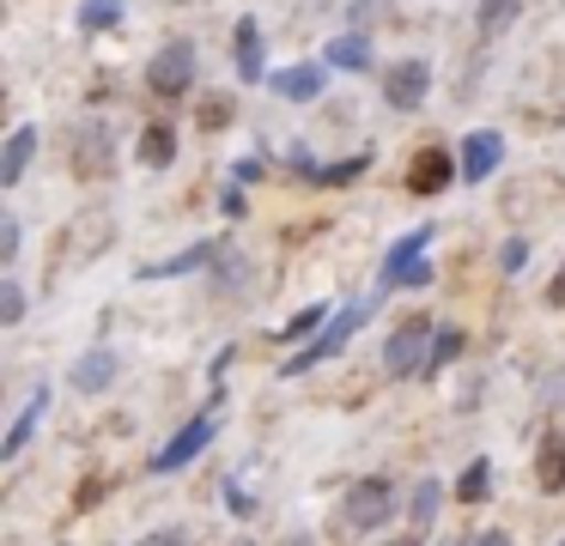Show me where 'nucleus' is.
<instances>
[{"mask_svg": "<svg viewBox=\"0 0 565 546\" xmlns=\"http://www.w3.org/2000/svg\"><path fill=\"white\" fill-rule=\"evenodd\" d=\"M140 546H189V534L183 528H164V534H147Z\"/></svg>", "mask_w": 565, "mask_h": 546, "instance_id": "35", "label": "nucleus"}, {"mask_svg": "<svg viewBox=\"0 0 565 546\" xmlns=\"http://www.w3.org/2000/svg\"><path fill=\"white\" fill-rule=\"evenodd\" d=\"M232 116H237V104L225 92H213V97H201V104H195V128H207V133L232 128Z\"/></svg>", "mask_w": 565, "mask_h": 546, "instance_id": "21", "label": "nucleus"}, {"mask_svg": "<svg viewBox=\"0 0 565 546\" xmlns=\"http://www.w3.org/2000/svg\"><path fill=\"white\" fill-rule=\"evenodd\" d=\"M116 24H122V0H86V7H79V31H116Z\"/></svg>", "mask_w": 565, "mask_h": 546, "instance_id": "22", "label": "nucleus"}, {"mask_svg": "<svg viewBox=\"0 0 565 546\" xmlns=\"http://www.w3.org/2000/svg\"><path fill=\"white\" fill-rule=\"evenodd\" d=\"M110 383H116V352L110 346L79 352V364H74V388H79V395H98V388H110Z\"/></svg>", "mask_w": 565, "mask_h": 546, "instance_id": "13", "label": "nucleus"}, {"mask_svg": "<svg viewBox=\"0 0 565 546\" xmlns=\"http://www.w3.org/2000/svg\"><path fill=\"white\" fill-rule=\"evenodd\" d=\"M67 164H74L79 182L116 176V133L104 128V121H79V128H74V146H67Z\"/></svg>", "mask_w": 565, "mask_h": 546, "instance_id": "2", "label": "nucleus"}, {"mask_svg": "<svg viewBox=\"0 0 565 546\" xmlns=\"http://www.w3.org/2000/svg\"><path fill=\"white\" fill-rule=\"evenodd\" d=\"M213 255H225L220 243H195V249L171 255V261H152V267H140V279H177V274H201V267H207Z\"/></svg>", "mask_w": 565, "mask_h": 546, "instance_id": "17", "label": "nucleus"}, {"mask_svg": "<svg viewBox=\"0 0 565 546\" xmlns=\"http://www.w3.org/2000/svg\"><path fill=\"white\" fill-rule=\"evenodd\" d=\"M390 510H395V485L383 480V473H365V480L347 485V504H341L347 534H371V528H383V522H390Z\"/></svg>", "mask_w": 565, "mask_h": 546, "instance_id": "1", "label": "nucleus"}, {"mask_svg": "<svg viewBox=\"0 0 565 546\" xmlns=\"http://www.w3.org/2000/svg\"><path fill=\"white\" fill-rule=\"evenodd\" d=\"M286 546H310V534H292V540H286Z\"/></svg>", "mask_w": 565, "mask_h": 546, "instance_id": "37", "label": "nucleus"}, {"mask_svg": "<svg viewBox=\"0 0 565 546\" xmlns=\"http://www.w3.org/2000/svg\"><path fill=\"white\" fill-rule=\"evenodd\" d=\"M431 315H407L402 328L390 334V346H383V371L390 376H426V358H431Z\"/></svg>", "mask_w": 565, "mask_h": 546, "instance_id": "3", "label": "nucleus"}, {"mask_svg": "<svg viewBox=\"0 0 565 546\" xmlns=\"http://www.w3.org/2000/svg\"><path fill=\"white\" fill-rule=\"evenodd\" d=\"M523 261H529V243H523V237H511V243H504V255H499V267H504V274H516Z\"/></svg>", "mask_w": 565, "mask_h": 546, "instance_id": "32", "label": "nucleus"}, {"mask_svg": "<svg viewBox=\"0 0 565 546\" xmlns=\"http://www.w3.org/2000/svg\"><path fill=\"white\" fill-rule=\"evenodd\" d=\"M322 322H329V303H310V310H298L292 322L280 328V340H317Z\"/></svg>", "mask_w": 565, "mask_h": 546, "instance_id": "24", "label": "nucleus"}, {"mask_svg": "<svg viewBox=\"0 0 565 546\" xmlns=\"http://www.w3.org/2000/svg\"><path fill=\"white\" fill-rule=\"evenodd\" d=\"M499 158H504V133L499 128H475L468 146H462V182H487L492 170H499Z\"/></svg>", "mask_w": 565, "mask_h": 546, "instance_id": "9", "label": "nucleus"}, {"mask_svg": "<svg viewBox=\"0 0 565 546\" xmlns=\"http://www.w3.org/2000/svg\"><path fill=\"white\" fill-rule=\"evenodd\" d=\"M487 492H492V461L480 456V461H468V473L456 480V497H462V504H480Z\"/></svg>", "mask_w": 565, "mask_h": 546, "instance_id": "23", "label": "nucleus"}, {"mask_svg": "<svg viewBox=\"0 0 565 546\" xmlns=\"http://www.w3.org/2000/svg\"><path fill=\"white\" fill-rule=\"evenodd\" d=\"M438 504H444V485H438V480H419V485H414V504H407V516L426 528V522L438 516Z\"/></svg>", "mask_w": 565, "mask_h": 546, "instance_id": "26", "label": "nucleus"}, {"mask_svg": "<svg viewBox=\"0 0 565 546\" xmlns=\"http://www.w3.org/2000/svg\"><path fill=\"white\" fill-rule=\"evenodd\" d=\"M171 158H177V121H147L140 128V164L164 170Z\"/></svg>", "mask_w": 565, "mask_h": 546, "instance_id": "19", "label": "nucleus"}, {"mask_svg": "<svg viewBox=\"0 0 565 546\" xmlns=\"http://www.w3.org/2000/svg\"><path fill=\"white\" fill-rule=\"evenodd\" d=\"M43 413H50V388H31V400H25V413H19V419H13V431L0 437V456L13 461V456H19V449H25V443H31V431H38V419H43Z\"/></svg>", "mask_w": 565, "mask_h": 546, "instance_id": "14", "label": "nucleus"}, {"mask_svg": "<svg viewBox=\"0 0 565 546\" xmlns=\"http://www.w3.org/2000/svg\"><path fill=\"white\" fill-rule=\"evenodd\" d=\"M456 176H462V164H450V152H438V146L414 152V164H407V189L414 194H444Z\"/></svg>", "mask_w": 565, "mask_h": 546, "instance_id": "8", "label": "nucleus"}, {"mask_svg": "<svg viewBox=\"0 0 565 546\" xmlns=\"http://www.w3.org/2000/svg\"><path fill=\"white\" fill-rule=\"evenodd\" d=\"M13 322H25V291H19V279L7 274L0 279V328H13Z\"/></svg>", "mask_w": 565, "mask_h": 546, "instance_id": "27", "label": "nucleus"}, {"mask_svg": "<svg viewBox=\"0 0 565 546\" xmlns=\"http://www.w3.org/2000/svg\"><path fill=\"white\" fill-rule=\"evenodd\" d=\"M31 152H38V128H31V121H19V128L7 133V146H0V189H13V182H25Z\"/></svg>", "mask_w": 565, "mask_h": 546, "instance_id": "11", "label": "nucleus"}, {"mask_svg": "<svg viewBox=\"0 0 565 546\" xmlns=\"http://www.w3.org/2000/svg\"><path fill=\"white\" fill-rule=\"evenodd\" d=\"M232 61H237V79H262V24L256 19H237V36H232Z\"/></svg>", "mask_w": 565, "mask_h": 546, "instance_id": "15", "label": "nucleus"}, {"mask_svg": "<svg viewBox=\"0 0 565 546\" xmlns=\"http://www.w3.org/2000/svg\"><path fill=\"white\" fill-rule=\"evenodd\" d=\"M516 12H523V0H480V7H475L480 36H504L516 24Z\"/></svg>", "mask_w": 565, "mask_h": 546, "instance_id": "20", "label": "nucleus"}, {"mask_svg": "<svg viewBox=\"0 0 565 546\" xmlns=\"http://www.w3.org/2000/svg\"><path fill=\"white\" fill-rule=\"evenodd\" d=\"M365 164H371V152H353L347 164H322V170H310V182H322V189H341V182H353Z\"/></svg>", "mask_w": 565, "mask_h": 546, "instance_id": "25", "label": "nucleus"}, {"mask_svg": "<svg viewBox=\"0 0 565 546\" xmlns=\"http://www.w3.org/2000/svg\"><path fill=\"white\" fill-rule=\"evenodd\" d=\"M371 61H377V55H371V36L365 31H341L329 43V67H341V73H365Z\"/></svg>", "mask_w": 565, "mask_h": 546, "instance_id": "18", "label": "nucleus"}, {"mask_svg": "<svg viewBox=\"0 0 565 546\" xmlns=\"http://www.w3.org/2000/svg\"><path fill=\"white\" fill-rule=\"evenodd\" d=\"M19 255V218H0V267H13Z\"/></svg>", "mask_w": 565, "mask_h": 546, "instance_id": "31", "label": "nucleus"}, {"mask_svg": "<svg viewBox=\"0 0 565 546\" xmlns=\"http://www.w3.org/2000/svg\"><path fill=\"white\" fill-rule=\"evenodd\" d=\"M268 85H274V97H286V104H310V97H322L329 79H322L317 61H298V67H280Z\"/></svg>", "mask_w": 565, "mask_h": 546, "instance_id": "10", "label": "nucleus"}, {"mask_svg": "<svg viewBox=\"0 0 565 546\" xmlns=\"http://www.w3.org/2000/svg\"><path fill=\"white\" fill-rule=\"evenodd\" d=\"M390 546H419V534H402V540H390Z\"/></svg>", "mask_w": 565, "mask_h": 546, "instance_id": "36", "label": "nucleus"}, {"mask_svg": "<svg viewBox=\"0 0 565 546\" xmlns=\"http://www.w3.org/2000/svg\"><path fill=\"white\" fill-rule=\"evenodd\" d=\"M431 92V67L426 61H395L390 73H383V104L390 109H419Z\"/></svg>", "mask_w": 565, "mask_h": 546, "instance_id": "7", "label": "nucleus"}, {"mask_svg": "<svg viewBox=\"0 0 565 546\" xmlns=\"http://www.w3.org/2000/svg\"><path fill=\"white\" fill-rule=\"evenodd\" d=\"M462 546H511V534H504V528H487V534H468Z\"/></svg>", "mask_w": 565, "mask_h": 546, "instance_id": "34", "label": "nucleus"}, {"mask_svg": "<svg viewBox=\"0 0 565 546\" xmlns=\"http://www.w3.org/2000/svg\"><path fill=\"white\" fill-rule=\"evenodd\" d=\"M431 237H438V225H419V231H407L402 243H390V255H383V291H390L395 279H402L407 267H414L419 255H426V243H431Z\"/></svg>", "mask_w": 565, "mask_h": 546, "instance_id": "12", "label": "nucleus"}, {"mask_svg": "<svg viewBox=\"0 0 565 546\" xmlns=\"http://www.w3.org/2000/svg\"><path fill=\"white\" fill-rule=\"evenodd\" d=\"M359 322H365V303H353V310H341V322H329V328H322V334L310 340V346L298 352L292 364H286V376L310 371V364H322V358H341V346H347V340L359 334Z\"/></svg>", "mask_w": 565, "mask_h": 546, "instance_id": "6", "label": "nucleus"}, {"mask_svg": "<svg viewBox=\"0 0 565 546\" xmlns=\"http://www.w3.org/2000/svg\"><path fill=\"white\" fill-rule=\"evenodd\" d=\"M535 485H541V492H565V431H547V437H541Z\"/></svg>", "mask_w": 565, "mask_h": 546, "instance_id": "16", "label": "nucleus"}, {"mask_svg": "<svg viewBox=\"0 0 565 546\" xmlns=\"http://www.w3.org/2000/svg\"><path fill=\"white\" fill-rule=\"evenodd\" d=\"M456 352H462V334H456V328H444V334H438V340H431V358H426V376H438V371H444V364H450V358H456Z\"/></svg>", "mask_w": 565, "mask_h": 546, "instance_id": "28", "label": "nucleus"}, {"mask_svg": "<svg viewBox=\"0 0 565 546\" xmlns=\"http://www.w3.org/2000/svg\"><path fill=\"white\" fill-rule=\"evenodd\" d=\"M249 279V261L244 255H220V291H237Z\"/></svg>", "mask_w": 565, "mask_h": 546, "instance_id": "30", "label": "nucleus"}, {"mask_svg": "<svg viewBox=\"0 0 565 546\" xmlns=\"http://www.w3.org/2000/svg\"><path fill=\"white\" fill-rule=\"evenodd\" d=\"M213 437H220V407H201L195 419H189L183 431H177L171 443L159 449V456H152V473H177V468H189V461H195L201 449L213 443Z\"/></svg>", "mask_w": 565, "mask_h": 546, "instance_id": "4", "label": "nucleus"}, {"mask_svg": "<svg viewBox=\"0 0 565 546\" xmlns=\"http://www.w3.org/2000/svg\"><path fill=\"white\" fill-rule=\"evenodd\" d=\"M171 7H183V0H171Z\"/></svg>", "mask_w": 565, "mask_h": 546, "instance_id": "38", "label": "nucleus"}, {"mask_svg": "<svg viewBox=\"0 0 565 546\" xmlns=\"http://www.w3.org/2000/svg\"><path fill=\"white\" fill-rule=\"evenodd\" d=\"M395 286H431V261H414L402 279H395Z\"/></svg>", "mask_w": 565, "mask_h": 546, "instance_id": "33", "label": "nucleus"}, {"mask_svg": "<svg viewBox=\"0 0 565 546\" xmlns=\"http://www.w3.org/2000/svg\"><path fill=\"white\" fill-rule=\"evenodd\" d=\"M195 73H201L195 43H164L159 55L147 61V85H152L159 97H183L189 85H195Z\"/></svg>", "mask_w": 565, "mask_h": 546, "instance_id": "5", "label": "nucleus"}, {"mask_svg": "<svg viewBox=\"0 0 565 546\" xmlns=\"http://www.w3.org/2000/svg\"><path fill=\"white\" fill-rule=\"evenodd\" d=\"M395 12V0H353V12H347V19H353V31H365L371 19H390Z\"/></svg>", "mask_w": 565, "mask_h": 546, "instance_id": "29", "label": "nucleus"}]
</instances>
